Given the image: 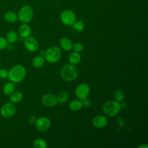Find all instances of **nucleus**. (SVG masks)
<instances>
[{
	"mask_svg": "<svg viewBox=\"0 0 148 148\" xmlns=\"http://www.w3.org/2000/svg\"><path fill=\"white\" fill-rule=\"evenodd\" d=\"M26 73L25 68L21 65H16L8 72V78L12 82H20L24 79Z\"/></svg>",
	"mask_w": 148,
	"mask_h": 148,
	"instance_id": "f257e3e1",
	"label": "nucleus"
},
{
	"mask_svg": "<svg viewBox=\"0 0 148 148\" xmlns=\"http://www.w3.org/2000/svg\"><path fill=\"white\" fill-rule=\"evenodd\" d=\"M62 78L67 82L74 80L77 76L78 71L75 65L67 64L64 65L60 72Z\"/></svg>",
	"mask_w": 148,
	"mask_h": 148,
	"instance_id": "f03ea898",
	"label": "nucleus"
},
{
	"mask_svg": "<svg viewBox=\"0 0 148 148\" xmlns=\"http://www.w3.org/2000/svg\"><path fill=\"white\" fill-rule=\"evenodd\" d=\"M120 109V103L114 100H110L106 102L102 107L103 113L109 117L115 116L119 113Z\"/></svg>",
	"mask_w": 148,
	"mask_h": 148,
	"instance_id": "7ed1b4c3",
	"label": "nucleus"
},
{
	"mask_svg": "<svg viewBox=\"0 0 148 148\" xmlns=\"http://www.w3.org/2000/svg\"><path fill=\"white\" fill-rule=\"evenodd\" d=\"M61 50L57 46H53L45 51L44 58L49 63L58 62L61 57Z\"/></svg>",
	"mask_w": 148,
	"mask_h": 148,
	"instance_id": "20e7f679",
	"label": "nucleus"
},
{
	"mask_svg": "<svg viewBox=\"0 0 148 148\" xmlns=\"http://www.w3.org/2000/svg\"><path fill=\"white\" fill-rule=\"evenodd\" d=\"M34 10L28 5L22 6L17 14L18 19L23 23H28L32 21L34 17Z\"/></svg>",
	"mask_w": 148,
	"mask_h": 148,
	"instance_id": "39448f33",
	"label": "nucleus"
},
{
	"mask_svg": "<svg viewBox=\"0 0 148 148\" xmlns=\"http://www.w3.org/2000/svg\"><path fill=\"white\" fill-rule=\"evenodd\" d=\"M76 17L75 13L69 9L62 11L60 15L61 22L66 25H72L76 21Z\"/></svg>",
	"mask_w": 148,
	"mask_h": 148,
	"instance_id": "423d86ee",
	"label": "nucleus"
},
{
	"mask_svg": "<svg viewBox=\"0 0 148 148\" xmlns=\"http://www.w3.org/2000/svg\"><path fill=\"white\" fill-rule=\"evenodd\" d=\"M90 91V88L89 86L87 83H82L79 84L75 89L76 97L78 99L83 100L88 97Z\"/></svg>",
	"mask_w": 148,
	"mask_h": 148,
	"instance_id": "0eeeda50",
	"label": "nucleus"
},
{
	"mask_svg": "<svg viewBox=\"0 0 148 148\" xmlns=\"http://www.w3.org/2000/svg\"><path fill=\"white\" fill-rule=\"evenodd\" d=\"M35 125L38 131L40 132H45L50 127L51 121L49 118L42 117L36 119L35 123Z\"/></svg>",
	"mask_w": 148,
	"mask_h": 148,
	"instance_id": "6e6552de",
	"label": "nucleus"
},
{
	"mask_svg": "<svg viewBox=\"0 0 148 148\" xmlns=\"http://www.w3.org/2000/svg\"><path fill=\"white\" fill-rule=\"evenodd\" d=\"M16 112L15 105L12 102H8L4 104L1 109V113L2 116L6 118L12 117Z\"/></svg>",
	"mask_w": 148,
	"mask_h": 148,
	"instance_id": "1a4fd4ad",
	"label": "nucleus"
},
{
	"mask_svg": "<svg viewBox=\"0 0 148 148\" xmlns=\"http://www.w3.org/2000/svg\"><path fill=\"white\" fill-rule=\"evenodd\" d=\"M25 48L29 51L35 52L39 47V44L37 40L32 36H28L25 38L24 42Z\"/></svg>",
	"mask_w": 148,
	"mask_h": 148,
	"instance_id": "9d476101",
	"label": "nucleus"
},
{
	"mask_svg": "<svg viewBox=\"0 0 148 148\" xmlns=\"http://www.w3.org/2000/svg\"><path fill=\"white\" fill-rule=\"evenodd\" d=\"M42 102L47 107H54L58 103L56 97L50 94L44 95L42 98Z\"/></svg>",
	"mask_w": 148,
	"mask_h": 148,
	"instance_id": "9b49d317",
	"label": "nucleus"
},
{
	"mask_svg": "<svg viewBox=\"0 0 148 148\" xmlns=\"http://www.w3.org/2000/svg\"><path fill=\"white\" fill-rule=\"evenodd\" d=\"M92 124L96 128H102L107 125L108 119L105 116L102 115L96 116L92 120Z\"/></svg>",
	"mask_w": 148,
	"mask_h": 148,
	"instance_id": "f8f14e48",
	"label": "nucleus"
},
{
	"mask_svg": "<svg viewBox=\"0 0 148 148\" xmlns=\"http://www.w3.org/2000/svg\"><path fill=\"white\" fill-rule=\"evenodd\" d=\"M31 29L30 27L27 23L22 24L18 28V32L21 37L25 38L31 34Z\"/></svg>",
	"mask_w": 148,
	"mask_h": 148,
	"instance_id": "ddd939ff",
	"label": "nucleus"
},
{
	"mask_svg": "<svg viewBox=\"0 0 148 148\" xmlns=\"http://www.w3.org/2000/svg\"><path fill=\"white\" fill-rule=\"evenodd\" d=\"M60 45L63 50L69 51L72 49L73 43L70 39L68 38H63L60 41Z\"/></svg>",
	"mask_w": 148,
	"mask_h": 148,
	"instance_id": "4468645a",
	"label": "nucleus"
},
{
	"mask_svg": "<svg viewBox=\"0 0 148 148\" xmlns=\"http://www.w3.org/2000/svg\"><path fill=\"white\" fill-rule=\"evenodd\" d=\"M4 19L9 23H14L18 19L17 14L13 11H7L3 15Z\"/></svg>",
	"mask_w": 148,
	"mask_h": 148,
	"instance_id": "2eb2a0df",
	"label": "nucleus"
},
{
	"mask_svg": "<svg viewBox=\"0 0 148 148\" xmlns=\"http://www.w3.org/2000/svg\"><path fill=\"white\" fill-rule=\"evenodd\" d=\"M83 107L82 101L79 99H75L72 101L69 105V108L72 111H78Z\"/></svg>",
	"mask_w": 148,
	"mask_h": 148,
	"instance_id": "dca6fc26",
	"label": "nucleus"
},
{
	"mask_svg": "<svg viewBox=\"0 0 148 148\" xmlns=\"http://www.w3.org/2000/svg\"><path fill=\"white\" fill-rule=\"evenodd\" d=\"M45 62V59L43 56H36L32 60V65L34 67L39 68L43 66Z\"/></svg>",
	"mask_w": 148,
	"mask_h": 148,
	"instance_id": "f3484780",
	"label": "nucleus"
},
{
	"mask_svg": "<svg viewBox=\"0 0 148 148\" xmlns=\"http://www.w3.org/2000/svg\"><path fill=\"white\" fill-rule=\"evenodd\" d=\"M81 60V56L79 53L73 52L71 53L69 56V61L71 64L76 65L80 62Z\"/></svg>",
	"mask_w": 148,
	"mask_h": 148,
	"instance_id": "a211bd4d",
	"label": "nucleus"
},
{
	"mask_svg": "<svg viewBox=\"0 0 148 148\" xmlns=\"http://www.w3.org/2000/svg\"><path fill=\"white\" fill-rule=\"evenodd\" d=\"M15 86L12 82L7 83L3 88V91L5 94L6 95H11L14 91Z\"/></svg>",
	"mask_w": 148,
	"mask_h": 148,
	"instance_id": "6ab92c4d",
	"label": "nucleus"
},
{
	"mask_svg": "<svg viewBox=\"0 0 148 148\" xmlns=\"http://www.w3.org/2000/svg\"><path fill=\"white\" fill-rule=\"evenodd\" d=\"M18 39L17 34L15 31L12 30L10 31L7 34V41L9 43H15Z\"/></svg>",
	"mask_w": 148,
	"mask_h": 148,
	"instance_id": "aec40b11",
	"label": "nucleus"
},
{
	"mask_svg": "<svg viewBox=\"0 0 148 148\" xmlns=\"http://www.w3.org/2000/svg\"><path fill=\"white\" fill-rule=\"evenodd\" d=\"M23 98V95L20 92H13L10 97V101L13 103H17L21 101Z\"/></svg>",
	"mask_w": 148,
	"mask_h": 148,
	"instance_id": "412c9836",
	"label": "nucleus"
},
{
	"mask_svg": "<svg viewBox=\"0 0 148 148\" xmlns=\"http://www.w3.org/2000/svg\"><path fill=\"white\" fill-rule=\"evenodd\" d=\"M58 103H65L68 98V95L65 91H61L59 92L58 95L56 97Z\"/></svg>",
	"mask_w": 148,
	"mask_h": 148,
	"instance_id": "4be33fe9",
	"label": "nucleus"
},
{
	"mask_svg": "<svg viewBox=\"0 0 148 148\" xmlns=\"http://www.w3.org/2000/svg\"><path fill=\"white\" fill-rule=\"evenodd\" d=\"M33 146L35 148H46L47 147V143L43 139L38 138L34 141Z\"/></svg>",
	"mask_w": 148,
	"mask_h": 148,
	"instance_id": "5701e85b",
	"label": "nucleus"
},
{
	"mask_svg": "<svg viewBox=\"0 0 148 148\" xmlns=\"http://www.w3.org/2000/svg\"><path fill=\"white\" fill-rule=\"evenodd\" d=\"M113 98L114 101L118 102H121L124 99V94L121 90H116L113 93Z\"/></svg>",
	"mask_w": 148,
	"mask_h": 148,
	"instance_id": "b1692460",
	"label": "nucleus"
},
{
	"mask_svg": "<svg viewBox=\"0 0 148 148\" xmlns=\"http://www.w3.org/2000/svg\"><path fill=\"white\" fill-rule=\"evenodd\" d=\"M76 31H82L84 28V24L82 21H76L72 25Z\"/></svg>",
	"mask_w": 148,
	"mask_h": 148,
	"instance_id": "393cba45",
	"label": "nucleus"
},
{
	"mask_svg": "<svg viewBox=\"0 0 148 148\" xmlns=\"http://www.w3.org/2000/svg\"><path fill=\"white\" fill-rule=\"evenodd\" d=\"M72 49L75 52L80 53L83 49V45L80 42H76L74 45H73Z\"/></svg>",
	"mask_w": 148,
	"mask_h": 148,
	"instance_id": "a878e982",
	"label": "nucleus"
},
{
	"mask_svg": "<svg viewBox=\"0 0 148 148\" xmlns=\"http://www.w3.org/2000/svg\"><path fill=\"white\" fill-rule=\"evenodd\" d=\"M8 45L7 40L2 36H0V50L6 48Z\"/></svg>",
	"mask_w": 148,
	"mask_h": 148,
	"instance_id": "bb28decb",
	"label": "nucleus"
},
{
	"mask_svg": "<svg viewBox=\"0 0 148 148\" xmlns=\"http://www.w3.org/2000/svg\"><path fill=\"white\" fill-rule=\"evenodd\" d=\"M8 76V71L6 69H0V77L1 79H5Z\"/></svg>",
	"mask_w": 148,
	"mask_h": 148,
	"instance_id": "cd10ccee",
	"label": "nucleus"
},
{
	"mask_svg": "<svg viewBox=\"0 0 148 148\" xmlns=\"http://www.w3.org/2000/svg\"><path fill=\"white\" fill-rule=\"evenodd\" d=\"M82 103H83V106L85 108H88L91 106V102L90 101V99H89L88 98H86L84 99H83L82 100Z\"/></svg>",
	"mask_w": 148,
	"mask_h": 148,
	"instance_id": "c85d7f7f",
	"label": "nucleus"
},
{
	"mask_svg": "<svg viewBox=\"0 0 148 148\" xmlns=\"http://www.w3.org/2000/svg\"><path fill=\"white\" fill-rule=\"evenodd\" d=\"M36 120V118L35 116H31L29 119H28V121L31 123V124H35V121Z\"/></svg>",
	"mask_w": 148,
	"mask_h": 148,
	"instance_id": "c756f323",
	"label": "nucleus"
},
{
	"mask_svg": "<svg viewBox=\"0 0 148 148\" xmlns=\"http://www.w3.org/2000/svg\"><path fill=\"white\" fill-rule=\"evenodd\" d=\"M138 147H139V148H147L148 145L147 144H142L141 145L139 146Z\"/></svg>",
	"mask_w": 148,
	"mask_h": 148,
	"instance_id": "7c9ffc66",
	"label": "nucleus"
},
{
	"mask_svg": "<svg viewBox=\"0 0 148 148\" xmlns=\"http://www.w3.org/2000/svg\"><path fill=\"white\" fill-rule=\"evenodd\" d=\"M45 53V50H40L39 51V56H44Z\"/></svg>",
	"mask_w": 148,
	"mask_h": 148,
	"instance_id": "2f4dec72",
	"label": "nucleus"
}]
</instances>
